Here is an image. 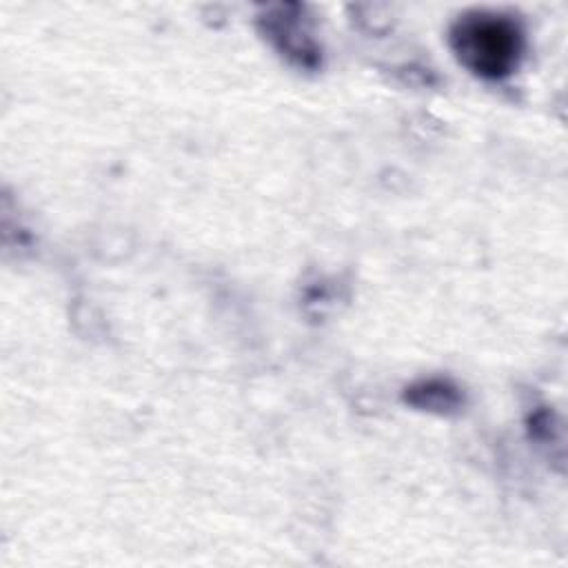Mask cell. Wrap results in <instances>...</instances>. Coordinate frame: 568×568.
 Instances as JSON below:
<instances>
[{
	"label": "cell",
	"mask_w": 568,
	"mask_h": 568,
	"mask_svg": "<svg viewBox=\"0 0 568 568\" xmlns=\"http://www.w3.org/2000/svg\"><path fill=\"white\" fill-rule=\"evenodd\" d=\"M450 49L470 73L499 80L510 75L524 55V31L513 16L468 11L450 27Z\"/></svg>",
	"instance_id": "obj_1"
},
{
	"label": "cell",
	"mask_w": 568,
	"mask_h": 568,
	"mask_svg": "<svg viewBox=\"0 0 568 568\" xmlns=\"http://www.w3.org/2000/svg\"><path fill=\"white\" fill-rule=\"evenodd\" d=\"M266 22H268V33L282 42L284 51L295 55H308L313 51L311 40L304 38L306 31L300 27L297 7H277L266 16Z\"/></svg>",
	"instance_id": "obj_2"
}]
</instances>
